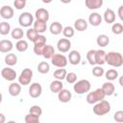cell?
<instances>
[{
  "label": "cell",
  "mask_w": 123,
  "mask_h": 123,
  "mask_svg": "<svg viewBox=\"0 0 123 123\" xmlns=\"http://www.w3.org/2000/svg\"><path fill=\"white\" fill-rule=\"evenodd\" d=\"M105 62L113 67H120L123 64V56L119 52H109L106 54V60Z\"/></svg>",
  "instance_id": "cell-1"
},
{
  "label": "cell",
  "mask_w": 123,
  "mask_h": 123,
  "mask_svg": "<svg viewBox=\"0 0 123 123\" xmlns=\"http://www.w3.org/2000/svg\"><path fill=\"white\" fill-rule=\"evenodd\" d=\"M92 111L96 115H99V116L105 115V114H107L111 111V104L107 100L103 99V100L95 103Z\"/></svg>",
  "instance_id": "cell-2"
},
{
  "label": "cell",
  "mask_w": 123,
  "mask_h": 123,
  "mask_svg": "<svg viewBox=\"0 0 123 123\" xmlns=\"http://www.w3.org/2000/svg\"><path fill=\"white\" fill-rule=\"evenodd\" d=\"M90 88H91V84H90V82L88 80H86V79H83V80H80L78 82H75L74 86H73V89L77 94L86 93V92H88L90 90Z\"/></svg>",
  "instance_id": "cell-3"
},
{
  "label": "cell",
  "mask_w": 123,
  "mask_h": 123,
  "mask_svg": "<svg viewBox=\"0 0 123 123\" xmlns=\"http://www.w3.org/2000/svg\"><path fill=\"white\" fill-rule=\"evenodd\" d=\"M105 96H106V95H105V93L103 92L102 88H96L95 90H93V91L87 93L86 100V102H87L88 104H91V105H92V104H95V103H97V102L103 100V99L105 98Z\"/></svg>",
  "instance_id": "cell-4"
},
{
  "label": "cell",
  "mask_w": 123,
  "mask_h": 123,
  "mask_svg": "<svg viewBox=\"0 0 123 123\" xmlns=\"http://www.w3.org/2000/svg\"><path fill=\"white\" fill-rule=\"evenodd\" d=\"M18 23L23 28H29L34 23V16L29 12H22L18 17Z\"/></svg>",
  "instance_id": "cell-5"
},
{
  "label": "cell",
  "mask_w": 123,
  "mask_h": 123,
  "mask_svg": "<svg viewBox=\"0 0 123 123\" xmlns=\"http://www.w3.org/2000/svg\"><path fill=\"white\" fill-rule=\"evenodd\" d=\"M32 79H33V70L26 67L20 73V75L18 77V83L22 86H27L31 83Z\"/></svg>",
  "instance_id": "cell-6"
},
{
  "label": "cell",
  "mask_w": 123,
  "mask_h": 123,
  "mask_svg": "<svg viewBox=\"0 0 123 123\" xmlns=\"http://www.w3.org/2000/svg\"><path fill=\"white\" fill-rule=\"evenodd\" d=\"M51 63L56 67H65L67 65V58L63 54H54L53 57L50 59Z\"/></svg>",
  "instance_id": "cell-7"
},
{
  "label": "cell",
  "mask_w": 123,
  "mask_h": 123,
  "mask_svg": "<svg viewBox=\"0 0 123 123\" xmlns=\"http://www.w3.org/2000/svg\"><path fill=\"white\" fill-rule=\"evenodd\" d=\"M1 76L9 82H12L15 80L16 78V72L14 69H12V67H4L1 70Z\"/></svg>",
  "instance_id": "cell-8"
},
{
  "label": "cell",
  "mask_w": 123,
  "mask_h": 123,
  "mask_svg": "<svg viewBox=\"0 0 123 123\" xmlns=\"http://www.w3.org/2000/svg\"><path fill=\"white\" fill-rule=\"evenodd\" d=\"M42 93V86L39 83H33L29 87V95L32 98H38Z\"/></svg>",
  "instance_id": "cell-9"
},
{
  "label": "cell",
  "mask_w": 123,
  "mask_h": 123,
  "mask_svg": "<svg viewBox=\"0 0 123 123\" xmlns=\"http://www.w3.org/2000/svg\"><path fill=\"white\" fill-rule=\"evenodd\" d=\"M57 48L61 53H66L71 48V41L68 38H61L57 42Z\"/></svg>",
  "instance_id": "cell-10"
},
{
  "label": "cell",
  "mask_w": 123,
  "mask_h": 123,
  "mask_svg": "<svg viewBox=\"0 0 123 123\" xmlns=\"http://www.w3.org/2000/svg\"><path fill=\"white\" fill-rule=\"evenodd\" d=\"M13 9L11 6L5 5L0 9V16L4 19H11L13 16Z\"/></svg>",
  "instance_id": "cell-11"
},
{
  "label": "cell",
  "mask_w": 123,
  "mask_h": 123,
  "mask_svg": "<svg viewBox=\"0 0 123 123\" xmlns=\"http://www.w3.org/2000/svg\"><path fill=\"white\" fill-rule=\"evenodd\" d=\"M67 61H69V63H71L72 65L79 64L80 62H81V54H80V52H78L77 50L70 51L69 54H68Z\"/></svg>",
  "instance_id": "cell-12"
},
{
  "label": "cell",
  "mask_w": 123,
  "mask_h": 123,
  "mask_svg": "<svg viewBox=\"0 0 123 123\" xmlns=\"http://www.w3.org/2000/svg\"><path fill=\"white\" fill-rule=\"evenodd\" d=\"M72 98V94L70 92V90L62 88L58 92V99L62 102V103H68Z\"/></svg>",
  "instance_id": "cell-13"
},
{
  "label": "cell",
  "mask_w": 123,
  "mask_h": 123,
  "mask_svg": "<svg viewBox=\"0 0 123 123\" xmlns=\"http://www.w3.org/2000/svg\"><path fill=\"white\" fill-rule=\"evenodd\" d=\"M35 16H36V18L37 20H42V21L47 22L49 20V12L46 9L39 8V9H37L36 11Z\"/></svg>",
  "instance_id": "cell-14"
},
{
  "label": "cell",
  "mask_w": 123,
  "mask_h": 123,
  "mask_svg": "<svg viewBox=\"0 0 123 123\" xmlns=\"http://www.w3.org/2000/svg\"><path fill=\"white\" fill-rule=\"evenodd\" d=\"M88 23L91 26L97 27L102 23V16L98 12H92L88 16Z\"/></svg>",
  "instance_id": "cell-15"
},
{
  "label": "cell",
  "mask_w": 123,
  "mask_h": 123,
  "mask_svg": "<svg viewBox=\"0 0 123 123\" xmlns=\"http://www.w3.org/2000/svg\"><path fill=\"white\" fill-rule=\"evenodd\" d=\"M13 45L12 42L9 39H2L0 40V52L1 53H9L12 50Z\"/></svg>",
  "instance_id": "cell-16"
},
{
  "label": "cell",
  "mask_w": 123,
  "mask_h": 123,
  "mask_svg": "<svg viewBox=\"0 0 123 123\" xmlns=\"http://www.w3.org/2000/svg\"><path fill=\"white\" fill-rule=\"evenodd\" d=\"M87 26H88V23L84 18H78L74 22V29L77 30V31H79V32L86 31L87 29Z\"/></svg>",
  "instance_id": "cell-17"
},
{
  "label": "cell",
  "mask_w": 123,
  "mask_h": 123,
  "mask_svg": "<svg viewBox=\"0 0 123 123\" xmlns=\"http://www.w3.org/2000/svg\"><path fill=\"white\" fill-rule=\"evenodd\" d=\"M101 88H102V90H103V92L105 93L106 96H111V95H112V94L114 93V91H115V86H114V85H113L111 81L104 83Z\"/></svg>",
  "instance_id": "cell-18"
},
{
  "label": "cell",
  "mask_w": 123,
  "mask_h": 123,
  "mask_svg": "<svg viewBox=\"0 0 123 123\" xmlns=\"http://www.w3.org/2000/svg\"><path fill=\"white\" fill-rule=\"evenodd\" d=\"M103 0H85L86 7L89 10H97L103 6Z\"/></svg>",
  "instance_id": "cell-19"
},
{
  "label": "cell",
  "mask_w": 123,
  "mask_h": 123,
  "mask_svg": "<svg viewBox=\"0 0 123 123\" xmlns=\"http://www.w3.org/2000/svg\"><path fill=\"white\" fill-rule=\"evenodd\" d=\"M103 18H104L105 22L108 23V24L114 23V21H115V12L111 9H107L104 12Z\"/></svg>",
  "instance_id": "cell-20"
},
{
  "label": "cell",
  "mask_w": 123,
  "mask_h": 123,
  "mask_svg": "<svg viewBox=\"0 0 123 123\" xmlns=\"http://www.w3.org/2000/svg\"><path fill=\"white\" fill-rule=\"evenodd\" d=\"M106 52L102 49H99V50H96L95 51V62L97 65H103L106 62Z\"/></svg>",
  "instance_id": "cell-21"
},
{
  "label": "cell",
  "mask_w": 123,
  "mask_h": 123,
  "mask_svg": "<svg viewBox=\"0 0 123 123\" xmlns=\"http://www.w3.org/2000/svg\"><path fill=\"white\" fill-rule=\"evenodd\" d=\"M34 29L38 33V34H43L44 32H46V29H47V23L45 21H42V20H36L34 23Z\"/></svg>",
  "instance_id": "cell-22"
},
{
  "label": "cell",
  "mask_w": 123,
  "mask_h": 123,
  "mask_svg": "<svg viewBox=\"0 0 123 123\" xmlns=\"http://www.w3.org/2000/svg\"><path fill=\"white\" fill-rule=\"evenodd\" d=\"M21 92V85L19 83H12L9 86V93L12 96H18Z\"/></svg>",
  "instance_id": "cell-23"
},
{
  "label": "cell",
  "mask_w": 123,
  "mask_h": 123,
  "mask_svg": "<svg viewBox=\"0 0 123 123\" xmlns=\"http://www.w3.org/2000/svg\"><path fill=\"white\" fill-rule=\"evenodd\" d=\"M62 29H63L62 25L60 22H58V21L53 22V23L50 25V27H49L50 33H51L52 35H55V36L60 35V34L62 32Z\"/></svg>",
  "instance_id": "cell-24"
},
{
  "label": "cell",
  "mask_w": 123,
  "mask_h": 123,
  "mask_svg": "<svg viewBox=\"0 0 123 123\" xmlns=\"http://www.w3.org/2000/svg\"><path fill=\"white\" fill-rule=\"evenodd\" d=\"M4 61H5V63H6L7 65L12 66V65H15V64L17 63V57H16L15 54L9 52V53L5 56Z\"/></svg>",
  "instance_id": "cell-25"
},
{
  "label": "cell",
  "mask_w": 123,
  "mask_h": 123,
  "mask_svg": "<svg viewBox=\"0 0 123 123\" xmlns=\"http://www.w3.org/2000/svg\"><path fill=\"white\" fill-rule=\"evenodd\" d=\"M50 90L53 92V93H58L61 89L63 88V84H62V81H60V80H55L53 81L51 84H50V86H49Z\"/></svg>",
  "instance_id": "cell-26"
},
{
  "label": "cell",
  "mask_w": 123,
  "mask_h": 123,
  "mask_svg": "<svg viewBox=\"0 0 123 123\" xmlns=\"http://www.w3.org/2000/svg\"><path fill=\"white\" fill-rule=\"evenodd\" d=\"M96 43L100 47H106L110 43V37L107 35H104V34L99 35L96 38Z\"/></svg>",
  "instance_id": "cell-27"
},
{
  "label": "cell",
  "mask_w": 123,
  "mask_h": 123,
  "mask_svg": "<svg viewBox=\"0 0 123 123\" xmlns=\"http://www.w3.org/2000/svg\"><path fill=\"white\" fill-rule=\"evenodd\" d=\"M55 54V49L52 45L48 44V45H45L44 49H43V52H42V56L45 58V59H51L53 57V55Z\"/></svg>",
  "instance_id": "cell-28"
},
{
  "label": "cell",
  "mask_w": 123,
  "mask_h": 123,
  "mask_svg": "<svg viewBox=\"0 0 123 123\" xmlns=\"http://www.w3.org/2000/svg\"><path fill=\"white\" fill-rule=\"evenodd\" d=\"M66 74L67 72H66V69H64V67H59V69L54 71V78H56L57 80L62 81L63 79H65Z\"/></svg>",
  "instance_id": "cell-29"
},
{
  "label": "cell",
  "mask_w": 123,
  "mask_h": 123,
  "mask_svg": "<svg viewBox=\"0 0 123 123\" xmlns=\"http://www.w3.org/2000/svg\"><path fill=\"white\" fill-rule=\"evenodd\" d=\"M28 47H29L28 42L24 39H18L17 42L15 43V48L18 52H25L28 49Z\"/></svg>",
  "instance_id": "cell-30"
},
{
  "label": "cell",
  "mask_w": 123,
  "mask_h": 123,
  "mask_svg": "<svg viewBox=\"0 0 123 123\" xmlns=\"http://www.w3.org/2000/svg\"><path fill=\"white\" fill-rule=\"evenodd\" d=\"M11 36L14 39H17V40L18 39H21L24 37V31H23L22 28H14L11 32Z\"/></svg>",
  "instance_id": "cell-31"
},
{
  "label": "cell",
  "mask_w": 123,
  "mask_h": 123,
  "mask_svg": "<svg viewBox=\"0 0 123 123\" xmlns=\"http://www.w3.org/2000/svg\"><path fill=\"white\" fill-rule=\"evenodd\" d=\"M105 76H106V79L108 81H114L118 78V72L116 69H109L107 72L104 73Z\"/></svg>",
  "instance_id": "cell-32"
},
{
  "label": "cell",
  "mask_w": 123,
  "mask_h": 123,
  "mask_svg": "<svg viewBox=\"0 0 123 123\" xmlns=\"http://www.w3.org/2000/svg\"><path fill=\"white\" fill-rule=\"evenodd\" d=\"M50 70V65L47 62H41L37 64V71L41 74H46Z\"/></svg>",
  "instance_id": "cell-33"
},
{
  "label": "cell",
  "mask_w": 123,
  "mask_h": 123,
  "mask_svg": "<svg viewBox=\"0 0 123 123\" xmlns=\"http://www.w3.org/2000/svg\"><path fill=\"white\" fill-rule=\"evenodd\" d=\"M10 32H11V25H10V23H8L6 21L0 22V35L6 36Z\"/></svg>",
  "instance_id": "cell-34"
},
{
  "label": "cell",
  "mask_w": 123,
  "mask_h": 123,
  "mask_svg": "<svg viewBox=\"0 0 123 123\" xmlns=\"http://www.w3.org/2000/svg\"><path fill=\"white\" fill-rule=\"evenodd\" d=\"M62 34L64 36V37L66 38H70L72 37H74L75 35V29L71 26H66L62 29Z\"/></svg>",
  "instance_id": "cell-35"
},
{
  "label": "cell",
  "mask_w": 123,
  "mask_h": 123,
  "mask_svg": "<svg viewBox=\"0 0 123 123\" xmlns=\"http://www.w3.org/2000/svg\"><path fill=\"white\" fill-rule=\"evenodd\" d=\"M37 36H38V33H37L34 28H29V29L27 30V32H26V37H27V38H28L29 40L33 41V42H34V40L37 38Z\"/></svg>",
  "instance_id": "cell-36"
},
{
  "label": "cell",
  "mask_w": 123,
  "mask_h": 123,
  "mask_svg": "<svg viewBox=\"0 0 123 123\" xmlns=\"http://www.w3.org/2000/svg\"><path fill=\"white\" fill-rule=\"evenodd\" d=\"M95 51L96 50L91 49V50L87 51V53H86V60L88 62V63L91 64V65L96 64V62H95Z\"/></svg>",
  "instance_id": "cell-37"
},
{
  "label": "cell",
  "mask_w": 123,
  "mask_h": 123,
  "mask_svg": "<svg viewBox=\"0 0 123 123\" xmlns=\"http://www.w3.org/2000/svg\"><path fill=\"white\" fill-rule=\"evenodd\" d=\"M25 122L26 123H38L39 122V116H37V115L29 112L25 116Z\"/></svg>",
  "instance_id": "cell-38"
},
{
  "label": "cell",
  "mask_w": 123,
  "mask_h": 123,
  "mask_svg": "<svg viewBox=\"0 0 123 123\" xmlns=\"http://www.w3.org/2000/svg\"><path fill=\"white\" fill-rule=\"evenodd\" d=\"M111 31L114 35H120L123 33V25L121 23H113L111 26Z\"/></svg>",
  "instance_id": "cell-39"
},
{
  "label": "cell",
  "mask_w": 123,
  "mask_h": 123,
  "mask_svg": "<svg viewBox=\"0 0 123 123\" xmlns=\"http://www.w3.org/2000/svg\"><path fill=\"white\" fill-rule=\"evenodd\" d=\"M29 112L32 113V114H35L37 116H40L42 114V109L38 106V105H34L30 108L29 110Z\"/></svg>",
  "instance_id": "cell-40"
},
{
  "label": "cell",
  "mask_w": 123,
  "mask_h": 123,
  "mask_svg": "<svg viewBox=\"0 0 123 123\" xmlns=\"http://www.w3.org/2000/svg\"><path fill=\"white\" fill-rule=\"evenodd\" d=\"M104 73H105V70L100 65H96L92 69V75L95 77H102L104 75Z\"/></svg>",
  "instance_id": "cell-41"
},
{
  "label": "cell",
  "mask_w": 123,
  "mask_h": 123,
  "mask_svg": "<svg viewBox=\"0 0 123 123\" xmlns=\"http://www.w3.org/2000/svg\"><path fill=\"white\" fill-rule=\"evenodd\" d=\"M65 80L68 84H74L77 81V75L74 72H69L65 76Z\"/></svg>",
  "instance_id": "cell-42"
},
{
  "label": "cell",
  "mask_w": 123,
  "mask_h": 123,
  "mask_svg": "<svg viewBox=\"0 0 123 123\" xmlns=\"http://www.w3.org/2000/svg\"><path fill=\"white\" fill-rule=\"evenodd\" d=\"M46 44H34V52L37 56H42L43 49Z\"/></svg>",
  "instance_id": "cell-43"
},
{
  "label": "cell",
  "mask_w": 123,
  "mask_h": 123,
  "mask_svg": "<svg viewBox=\"0 0 123 123\" xmlns=\"http://www.w3.org/2000/svg\"><path fill=\"white\" fill-rule=\"evenodd\" d=\"M34 44H46V37L42 34H38L37 38L34 40Z\"/></svg>",
  "instance_id": "cell-44"
},
{
  "label": "cell",
  "mask_w": 123,
  "mask_h": 123,
  "mask_svg": "<svg viewBox=\"0 0 123 123\" xmlns=\"http://www.w3.org/2000/svg\"><path fill=\"white\" fill-rule=\"evenodd\" d=\"M13 6L16 10H22L26 6V1L25 0H14L13 1Z\"/></svg>",
  "instance_id": "cell-45"
},
{
  "label": "cell",
  "mask_w": 123,
  "mask_h": 123,
  "mask_svg": "<svg viewBox=\"0 0 123 123\" xmlns=\"http://www.w3.org/2000/svg\"><path fill=\"white\" fill-rule=\"evenodd\" d=\"M113 119L116 121V122H123V111H117L115 113H114V116H113Z\"/></svg>",
  "instance_id": "cell-46"
},
{
  "label": "cell",
  "mask_w": 123,
  "mask_h": 123,
  "mask_svg": "<svg viewBox=\"0 0 123 123\" xmlns=\"http://www.w3.org/2000/svg\"><path fill=\"white\" fill-rule=\"evenodd\" d=\"M118 16L121 20H123V6L122 5L118 8Z\"/></svg>",
  "instance_id": "cell-47"
},
{
  "label": "cell",
  "mask_w": 123,
  "mask_h": 123,
  "mask_svg": "<svg viewBox=\"0 0 123 123\" xmlns=\"http://www.w3.org/2000/svg\"><path fill=\"white\" fill-rule=\"evenodd\" d=\"M6 121V117L3 113H0V123H4Z\"/></svg>",
  "instance_id": "cell-48"
},
{
  "label": "cell",
  "mask_w": 123,
  "mask_h": 123,
  "mask_svg": "<svg viewBox=\"0 0 123 123\" xmlns=\"http://www.w3.org/2000/svg\"><path fill=\"white\" fill-rule=\"evenodd\" d=\"M62 3H63V4H68V3H70L72 0H60Z\"/></svg>",
  "instance_id": "cell-49"
},
{
  "label": "cell",
  "mask_w": 123,
  "mask_h": 123,
  "mask_svg": "<svg viewBox=\"0 0 123 123\" xmlns=\"http://www.w3.org/2000/svg\"><path fill=\"white\" fill-rule=\"evenodd\" d=\"M43 3H45V4H49V3H51L53 0H41Z\"/></svg>",
  "instance_id": "cell-50"
},
{
  "label": "cell",
  "mask_w": 123,
  "mask_h": 123,
  "mask_svg": "<svg viewBox=\"0 0 123 123\" xmlns=\"http://www.w3.org/2000/svg\"><path fill=\"white\" fill-rule=\"evenodd\" d=\"M2 98H3V96H2V93L0 92V104H1V102H2Z\"/></svg>",
  "instance_id": "cell-51"
},
{
  "label": "cell",
  "mask_w": 123,
  "mask_h": 123,
  "mask_svg": "<svg viewBox=\"0 0 123 123\" xmlns=\"http://www.w3.org/2000/svg\"><path fill=\"white\" fill-rule=\"evenodd\" d=\"M25 1H27V0H25Z\"/></svg>",
  "instance_id": "cell-52"
}]
</instances>
